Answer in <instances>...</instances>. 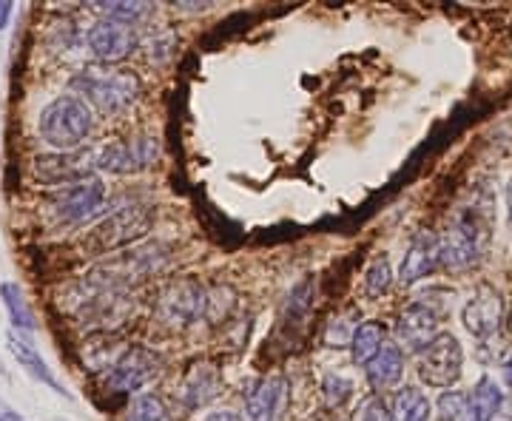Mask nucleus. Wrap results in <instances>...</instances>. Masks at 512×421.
<instances>
[{"mask_svg": "<svg viewBox=\"0 0 512 421\" xmlns=\"http://www.w3.org/2000/svg\"><path fill=\"white\" fill-rule=\"evenodd\" d=\"M92 111L86 106V100L74 97V94H60L37 117V131L43 137V143L57 148L60 154H72L83 146L92 134Z\"/></svg>", "mask_w": 512, "mask_h": 421, "instance_id": "obj_1", "label": "nucleus"}, {"mask_svg": "<svg viewBox=\"0 0 512 421\" xmlns=\"http://www.w3.org/2000/svg\"><path fill=\"white\" fill-rule=\"evenodd\" d=\"M72 89L77 94H83V100H89L97 111L117 114V111H123L140 97L143 83H140L137 74L126 72V69L89 66V69L74 74Z\"/></svg>", "mask_w": 512, "mask_h": 421, "instance_id": "obj_2", "label": "nucleus"}, {"mask_svg": "<svg viewBox=\"0 0 512 421\" xmlns=\"http://www.w3.org/2000/svg\"><path fill=\"white\" fill-rule=\"evenodd\" d=\"M487 228H490V220L478 208L458 214L439 237L441 265L447 271H456V274L470 271L473 265H478V259L484 254V245H487V234H490Z\"/></svg>", "mask_w": 512, "mask_h": 421, "instance_id": "obj_3", "label": "nucleus"}, {"mask_svg": "<svg viewBox=\"0 0 512 421\" xmlns=\"http://www.w3.org/2000/svg\"><path fill=\"white\" fill-rule=\"evenodd\" d=\"M464 370V350L453 333H439L430 348L421 353L419 379L427 387L450 390L461 379Z\"/></svg>", "mask_w": 512, "mask_h": 421, "instance_id": "obj_4", "label": "nucleus"}, {"mask_svg": "<svg viewBox=\"0 0 512 421\" xmlns=\"http://www.w3.org/2000/svg\"><path fill=\"white\" fill-rule=\"evenodd\" d=\"M163 370V356L148 348H128L106 373V385L114 393H137L151 385Z\"/></svg>", "mask_w": 512, "mask_h": 421, "instance_id": "obj_5", "label": "nucleus"}, {"mask_svg": "<svg viewBox=\"0 0 512 421\" xmlns=\"http://www.w3.org/2000/svg\"><path fill=\"white\" fill-rule=\"evenodd\" d=\"M157 311L168 325H191L208 311V291L202 288L197 279H177L171 282L157 302Z\"/></svg>", "mask_w": 512, "mask_h": 421, "instance_id": "obj_6", "label": "nucleus"}, {"mask_svg": "<svg viewBox=\"0 0 512 421\" xmlns=\"http://www.w3.org/2000/svg\"><path fill=\"white\" fill-rule=\"evenodd\" d=\"M103 205H106V185L94 174L80 180V183L69 185V188H63V191H57L55 200H52L57 220L63 222L94 220Z\"/></svg>", "mask_w": 512, "mask_h": 421, "instance_id": "obj_7", "label": "nucleus"}, {"mask_svg": "<svg viewBox=\"0 0 512 421\" xmlns=\"http://www.w3.org/2000/svg\"><path fill=\"white\" fill-rule=\"evenodd\" d=\"M461 322L470 336L476 339H490L498 333L504 322V299L495 291L493 285L481 282L476 291L470 293L467 305L461 308Z\"/></svg>", "mask_w": 512, "mask_h": 421, "instance_id": "obj_8", "label": "nucleus"}, {"mask_svg": "<svg viewBox=\"0 0 512 421\" xmlns=\"http://www.w3.org/2000/svg\"><path fill=\"white\" fill-rule=\"evenodd\" d=\"M157 160V140L151 137H134L123 143H111L97 157L94 165L97 171H109V174H137L146 171Z\"/></svg>", "mask_w": 512, "mask_h": 421, "instance_id": "obj_9", "label": "nucleus"}, {"mask_svg": "<svg viewBox=\"0 0 512 421\" xmlns=\"http://www.w3.org/2000/svg\"><path fill=\"white\" fill-rule=\"evenodd\" d=\"M441 313L436 311V305H430L427 299L419 302H410L402 313H399V322H396V336L407 350H416L424 353L430 348V342L439 336L441 330Z\"/></svg>", "mask_w": 512, "mask_h": 421, "instance_id": "obj_10", "label": "nucleus"}, {"mask_svg": "<svg viewBox=\"0 0 512 421\" xmlns=\"http://www.w3.org/2000/svg\"><path fill=\"white\" fill-rule=\"evenodd\" d=\"M137 43H140L137 29L131 23H123V20L100 18L89 29V49H92L100 63H120V60H126L137 49Z\"/></svg>", "mask_w": 512, "mask_h": 421, "instance_id": "obj_11", "label": "nucleus"}, {"mask_svg": "<svg viewBox=\"0 0 512 421\" xmlns=\"http://www.w3.org/2000/svg\"><path fill=\"white\" fill-rule=\"evenodd\" d=\"M288 407V382L282 376L256 379L245 390V413L251 421H279Z\"/></svg>", "mask_w": 512, "mask_h": 421, "instance_id": "obj_12", "label": "nucleus"}, {"mask_svg": "<svg viewBox=\"0 0 512 421\" xmlns=\"http://www.w3.org/2000/svg\"><path fill=\"white\" fill-rule=\"evenodd\" d=\"M6 345H9V353L15 356V362H18L35 382L40 385H46L49 390H55L57 396H66V399H72V393L63 387V382L57 379L55 373H52V367L46 365V359L40 356V350L35 348V342L26 336V333H20V330H9L6 333Z\"/></svg>", "mask_w": 512, "mask_h": 421, "instance_id": "obj_13", "label": "nucleus"}, {"mask_svg": "<svg viewBox=\"0 0 512 421\" xmlns=\"http://www.w3.org/2000/svg\"><path fill=\"white\" fill-rule=\"evenodd\" d=\"M441 265V248L439 237L421 231L413 237L407 254L402 259V268H399V282L402 285H416L424 276H430Z\"/></svg>", "mask_w": 512, "mask_h": 421, "instance_id": "obj_14", "label": "nucleus"}, {"mask_svg": "<svg viewBox=\"0 0 512 421\" xmlns=\"http://www.w3.org/2000/svg\"><path fill=\"white\" fill-rule=\"evenodd\" d=\"M35 168L43 183L69 188V185L92 177V168H97V165L89 154H74L72 151V154H55V157H37Z\"/></svg>", "mask_w": 512, "mask_h": 421, "instance_id": "obj_15", "label": "nucleus"}, {"mask_svg": "<svg viewBox=\"0 0 512 421\" xmlns=\"http://www.w3.org/2000/svg\"><path fill=\"white\" fill-rule=\"evenodd\" d=\"M367 385L376 390V396L384 390H393V387L402 382L404 376V353L396 342H384V348L367 362L365 367Z\"/></svg>", "mask_w": 512, "mask_h": 421, "instance_id": "obj_16", "label": "nucleus"}, {"mask_svg": "<svg viewBox=\"0 0 512 421\" xmlns=\"http://www.w3.org/2000/svg\"><path fill=\"white\" fill-rule=\"evenodd\" d=\"M146 225V217H137L128 208H123V211L111 214L109 220L94 231V239H97L100 251H106V248H114V245H123V242H131L134 237H140L146 231Z\"/></svg>", "mask_w": 512, "mask_h": 421, "instance_id": "obj_17", "label": "nucleus"}, {"mask_svg": "<svg viewBox=\"0 0 512 421\" xmlns=\"http://www.w3.org/2000/svg\"><path fill=\"white\" fill-rule=\"evenodd\" d=\"M222 379H220V370L217 365H211V362H200V365H194L188 370V376H185V385H183V399L188 407H202V404H208L217 393H220Z\"/></svg>", "mask_w": 512, "mask_h": 421, "instance_id": "obj_18", "label": "nucleus"}, {"mask_svg": "<svg viewBox=\"0 0 512 421\" xmlns=\"http://www.w3.org/2000/svg\"><path fill=\"white\" fill-rule=\"evenodd\" d=\"M504 390L495 385L493 376H481L476 390L467 396V413L464 421H495V416L504 407Z\"/></svg>", "mask_w": 512, "mask_h": 421, "instance_id": "obj_19", "label": "nucleus"}, {"mask_svg": "<svg viewBox=\"0 0 512 421\" xmlns=\"http://www.w3.org/2000/svg\"><path fill=\"white\" fill-rule=\"evenodd\" d=\"M0 299H3V308L9 313L12 330H20V333H26V336L35 333V313L29 308V302H26L23 288H20L18 282H3V285H0Z\"/></svg>", "mask_w": 512, "mask_h": 421, "instance_id": "obj_20", "label": "nucleus"}, {"mask_svg": "<svg viewBox=\"0 0 512 421\" xmlns=\"http://www.w3.org/2000/svg\"><path fill=\"white\" fill-rule=\"evenodd\" d=\"M433 416V404L427 399V393L419 387H402L393 399L390 407V419L393 421H430Z\"/></svg>", "mask_w": 512, "mask_h": 421, "instance_id": "obj_21", "label": "nucleus"}, {"mask_svg": "<svg viewBox=\"0 0 512 421\" xmlns=\"http://www.w3.org/2000/svg\"><path fill=\"white\" fill-rule=\"evenodd\" d=\"M384 342H387V336H384V328L379 322H365V325H359L356 336H353V345H350L353 362L367 367V362L384 348Z\"/></svg>", "mask_w": 512, "mask_h": 421, "instance_id": "obj_22", "label": "nucleus"}, {"mask_svg": "<svg viewBox=\"0 0 512 421\" xmlns=\"http://www.w3.org/2000/svg\"><path fill=\"white\" fill-rule=\"evenodd\" d=\"M356 330H359V313H336L328 322V328H325V345L336 350H348L350 345H353Z\"/></svg>", "mask_w": 512, "mask_h": 421, "instance_id": "obj_23", "label": "nucleus"}, {"mask_svg": "<svg viewBox=\"0 0 512 421\" xmlns=\"http://www.w3.org/2000/svg\"><path fill=\"white\" fill-rule=\"evenodd\" d=\"M126 421H171V410L165 407L160 396L143 393V396H134V402L128 404Z\"/></svg>", "mask_w": 512, "mask_h": 421, "instance_id": "obj_24", "label": "nucleus"}, {"mask_svg": "<svg viewBox=\"0 0 512 421\" xmlns=\"http://www.w3.org/2000/svg\"><path fill=\"white\" fill-rule=\"evenodd\" d=\"M94 9L103 18L123 20V23H131V26H137L140 20H146L151 15V6L148 3H97Z\"/></svg>", "mask_w": 512, "mask_h": 421, "instance_id": "obj_25", "label": "nucleus"}, {"mask_svg": "<svg viewBox=\"0 0 512 421\" xmlns=\"http://www.w3.org/2000/svg\"><path fill=\"white\" fill-rule=\"evenodd\" d=\"M393 285V271H390V262L387 259H376L365 274V291L370 296H382L390 291Z\"/></svg>", "mask_w": 512, "mask_h": 421, "instance_id": "obj_26", "label": "nucleus"}, {"mask_svg": "<svg viewBox=\"0 0 512 421\" xmlns=\"http://www.w3.org/2000/svg\"><path fill=\"white\" fill-rule=\"evenodd\" d=\"M467 396L458 390H444L439 399V421H464Z\"/></svg>", "mask_w": 512, "mask_h": 421, "instance_id": "obj_27", "label": "nucleus"}, {"mask_svg": "<svg viewBox=\"0 0 512 421\" xmlns=\"http://www.w3.org/2000/svg\"><path fill=\"white\" fill-rule=\"evenodd\" d=\"M322 393H325L328 407H342L348 399H353V382L345 376H328L322 385Z\"/></svg>", "mask_w": 512, "mask_h": 421, "instance_id": "obj_28", "label": "nucleus"}, {"mask_svg": "<svg viewBox=\"0 0 512 421\" xmlns=\"http://www.w3.org/2000/svg\"><path fill=\"white\" fill-rule=\"evenodd\" d=\"M356 421H393V419H390V410L384 407L382 396H367L365 402L359 404Z\"/></svg>", "mask_w": 512, "mask_h": 421, "instance_id": "obj_29", "label": "nucleus"}, {"mask_svg": "<svg viewBox=\"0 0 512 421\" xmlns=\"http://www.w3.org/2000/svg\"><path fill=\"white\" fill-rule=\"evenodd\" d=\"M0 421H26V419L20 416L18 410L12 407V404L3 402V399H0Z\"/></svg>", "mask_w": 512, "mask_h": 421, "instance_id": "obj_30", "label": "nucleus"}, {"mask_svg": "<svg viewBox=\"0 0 512 421\" xmlns=\"http://www.w3.org/2000/svg\"><path fill=\"white\" fill-rule=\"evenodd\" d=\"M15 15V3H9V0H0V32L9 26V18Z\"/></svg>", "mask_w": 512, "mask_h": 421, "instance_id": "obj_31", "label": "nucleus"}, {"mask_svg": "<svg viewBox=\"0 0 512 421\" xmlns=\"http://www.w3.org/2000/svg\"><path fill=\"white\" fill-rule=\"evenodd\" d=\"M200 421H242L237 413H231V410H217V413H208L205 419Z\"/></svg>", "mask_w": 512, "mask_h": 421, "instance_id": "obj_32", "label": "nucleus"}, {"mask_svg": "<svg viewBox=\"0 0 512 421\" xmlns=\"http://www.w3.org/2000/svg\"><path fill=\"white\" fill-rule=\"evenodd\" d=\"M501 373H504V382L512 387V356H507V359L501 362Z\"/></svg>", "mask_w": 512, "mask_h": 421, "instance_id": "obj_33", "label": "nucleus"}, {"mask_svg": "<svg viewBox=\"0 0 512 421\" xmlns=\"http://www.w3.org/2000/svg\"><path fill=\"white\" fill-rule=\"evenodd\" d=\"M495 421H512V402H504L501 413L495 416Z\"/></svg>", "mask_w": 512, "mask_h": 421, "instance_id": "obj_34", "label": "nucleus"}, {"mask_svg": "<svg viewBox=\"0 0 512 421\" xmlns=\"http://www.w3.org/2000/svg\"><path fill=\"white\" fill-rule=\"evenodd\" d=\"M507 211H510V222H512V180L507 185Z\"/></svg>", "mask_w": 512, "mask_h": 421, "instance_id": "obj_35", "label": "nucleus"}, {"mask_svg": "<svg viewBox=\"0 0 512 421\" xmlns=\"http://www.w3.org/2000/svg\"><path fill=\"white\" fill-rule=\"evenodd\" d=\"M510 336H512V311H510Z\"/></svg>", "mask_w": 512, "mask_h": 421, "instance_id": "obj_36", "label": "nucleus"}]
</instances>
